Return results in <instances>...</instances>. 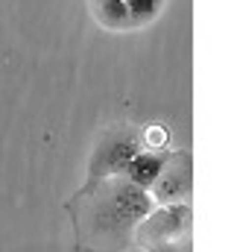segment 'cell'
I'll use <instances>...</instances> for the list:
<instances>
[{
  "instance_id": "cell-7",
  "label": "cell",
  "mask_w": 234,
  "mask_h": 252,
  "mask_svg": "<svg viewBox=\"0 0 234 252\" xmlns=\"http://www.w3.org/2000/svg\"><path fill=\"white\" fill-rule=\"evenodd\" d=\"M164 3H167V0H126V9H129V24H132V30H141V27L152 24V21L161 15Z\"/></svg>"
},
{
  "instance_id": "cell-6",
  "label": "cell",
  "mask_w": 234,
  "mask_h": 252,
  "mask_svg": "<svg viewBox=\"0 0 234 252\" xmlns=\"http://www.w3.org/2000/svg\"><path fill=\"white\" fill-rule=\"evenodd\" d=\"M88 9H91L94 21L103 30H109V32H132L126 0H88Z\"/></svg>"
},
{
  "instance_id": "cell-4",
  "label": "cell",
  "mask_w": 234,
  "mask_h": 252,
  "mask_svg": "<svg viewBox=\"0 0 234 252\" xmlns=\"http://www.w3.org/2000/svg\"><path fill=\"white\" fill-rule=\"evenodd\" d=\"M190 190H193V158L187 150H170L167 164L149 193L155 205H173V202H187Z\"/></svg>"
},
{
  "instance_id": "cell-1",
  "label": "cell",
  "mask_w": 234,
  "mask_h": 252,
  "mask_svg": "<svg viewBox=\"0 0 234 252\" xmlns=\"http://www.w3.org/2000/svg\"><path fill=\"white\" fill-rule=\"evenodd\" d=\"M152 208V193L132 185L126 176L88 179L67 202V211L73 217L76 250L126 252L135 244L138 223Z\"/></svg>"
},
{
  "instance_id": "cell-5",
  "label": "cell",
  "mask_w": 234,
  "mask_h": 252,
  "mask_svg": "<svg viewBox=\"0 0 234 252\" xmlns=\"http://www.w3.org/2000/svg\"><path fill=\"white\" fill-rule=\"evenodd\" d=\"M167 156H170V150H141L132 161H129V167H126V179L132 182V185H138V188L144 190H152V185L158 182V176H161V170H164V164H167Z\"/></svg>"
},
{
  "instance_id": "cell-2",
  "label": "cell",
  "mask_w": 234,
  "mask_h": 252,
  "mask_svg": "<svg viewBox=\"0 0 234 252\" xmlns=\"http://www.w3.org/2000/svg\"><path fill=\"white\" fill-rule=\"evenodd\" d=\"M193 229L190 202L155 205L135 229V244L144 252H178Z\"/></svg>"
},
{
  "instance_id": "cell-3",
  "label": "cell",
  "mask_w": 234,
  "mask_h": 252,
  "mask_svg": "<svg viewBox=\"0 0 234 252\" xmlns=\"http://www.w3.org/2000/svg\"><path fill=\"white\" fill-rule=\"evenodd\" d=\"M144 150V132L132 124H112L106 126L91 150L88 158V179H109L123 176L129 161Z\"/></svg>"
}]
</instances>
